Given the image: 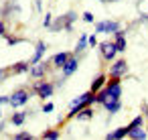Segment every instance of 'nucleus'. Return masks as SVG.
<instances>
[{"label":"nucleus","mask_w":148,"mask_h":140,"mask_svg":"<svg viewBox=\"0 0 148 140\" xmlns=\"http://www.w3.org/2000/svg\"><path fill=\"white\" fill-rule=\"evenodd\" d=\"M95 104V93L89 89V91H85V93H81L77 100H73L71 102V106H69V112H67V120H71V118H75L83 108H87V106H93Z\"/></svg>","instance_id":"1"},{"label":"nucleus","mask_w":148,"mask_h":140,"mask_svg":"<svg viewBox=\"0 0 148 140\" xmlns=\"http://www.w3.org/2000/svg\"><path fill=\"white\" fill-rule=\"evenodd\" d=\"M75 21H77V14L71 10V12L63 14V16H57V19L53 21V25H51V31H53V33H59V31H71L73 25H75Z\"/></svg>","instance_id":"2"},{"label":"nucleus","mask_w":148,"mask_h":140,"mask_svg":"<svg viewBox=\"0 0 148 140\" xmlns=\"http://www.w3.org/2000/svg\"><path fill=\"white\" fill-rule=\"evenodd\" d=\"M31 95H33V91H29V87H18V89H14V91L8 95V104L18 110V108L27 106V102L31 100Z\"/></svg>","instance_id":"3"},{"label":"nucleus","mask_w":148,"mask_h":140,"mask_svg":"<svg viewBox=\"0 0 148 140\" xmlns=\"http://www.w3.org/2000/svg\"><path fill=\"white\" fill-rule=\"evenodd\" d=\"M35 95H39L41 100H49L53 93H55V85L51 81H45V79H37V83L31 87Z\"/></svg>","instance_id":"4"},{"label":"nucleus","mask_w":148,"mask_h":140,"mask_svg":"<svg viewBox=\"0 0 148 140\" xmlns=\"http://www.w3.org/2000/svg\"><path fill=\"white\" fill-rule=\"evenodd\" d=\"M97 47H99V55H101L103 61H114V59H116L118 49H116V43H114V41H103V43H99Z\"/></svg>","instance_id":"5"},{"label":"nucleus","mask_w":148,"mask_h":140,"mask_svg":"<svg viewBox=\"0 0 148 140\" xmlns=\"http://www.w3.org/2000/svg\"><path fill=\"white\" fill-rule=\"evenodd\" d=\"M128 73V61L126 59H118V61H114L112 63V67H110V71H108V77H124Z\"/></svg>","instance_id":"6"},{"label":"nucleus","mask_w":148,"mask_h":140,"mask_svg":"<svg viewBox=\"0 0 148 140\" xmlns=\"http://www.w3.org/2000/svg\"><path fill=\"white\" fill-rule=\"evenodd\" d=\"M120 29H122V27H120L118 21H101V23L95 25V33H106V35H114V33H118Z\"/></svg>","instance_id":"7"},{"label":"nucleus","mask_w":148,"mask_h":140,"mask_svg":"<svg viewBox=\"0 0 148 140\" xmlns=\"http://www.w3.org/2000/svg\"><path fill=\"white\" fill-rule=\"evenodd\" d=\"M49 67H53L51 61H41L37 65H31V77L33 79H45V75L49 73Z\"/></svg>","instance_id":"8"},{"label":"nucleus","mask_w":148,"mask_h":140,"mask_svg":"<svg viewBox=\"0 0 148 140\" xmlns=\"http://www.w3.org/2000/svg\"><path fill=\"white\" fill-rule=\"evenodd\" d=\"M77 67H79V57H77V55H71V57L67 59V63L61 67V75H63V77H71V75L77 71Z\"/></svg>","instance_id":"9"},{"label":"nucleus","mask_w":148,"mask_h":140,"mask_svg":"<svg viewBox=\"0 0 148 140\" xmlns=\"http://www.w3.org/2000/svg\"><path fill=\"white\" fill-rule=\"evenodd\" d=\"M10 75H23V73H31V63L29 61H16L8 67Z\"/></svg>","instance_id":"10"},{"label":"nucleus","mask_w":148,"mask_h":140,"mask_svg":"<svg viewBox=\"0 0 148 140\" xmlns=\"http://www.w3.org/2000/svg\"><path fill=\"white\" fill-rule=\"evenodd\" d=\"M45 51H47V45L43 43V41H39L37 45H35V53H33V57H31V65H37V63H41L43 61V57H45Z\"/></svg>","instance_id":"11"},{"label":"nucleus","mask_w":148,"mask_h":140,"mask_svg":"<svg viewBox=\"0 0 148 140\" xmlns=\"http://www.w3.org/2000/svg\"><path fill=\"white\" fill-rule=\"evenodd\" d=\"M73 53H69V51H61V53H55L53 57H51V65L55 67V69H61L65 63H67V59L71 57Z\"/></svg>","instance_id":"12"},{"label":"nucleus","mask_w":148,"mask_h":140,"mask_svg":"<svg viewBox=\"0 0 148 140\" xmlns=\"http://www.w3.org/2000/svg\"><path fill=\"white\" fill-rule=\"evenodd\" d=\"M114 43H116V49H118V53H124L126 51V47H128V43H126V31H118V33H114Z\"/></svg>","instance_id":"13"},{"label":"nucleus","mask_w":148,"mask_h":140,"mask_svg":"<svg viewBox=\"0 0 148 140\" xmlns=\"http://www.w3.org/2000/svg\"><path fill=\"white\" fill-rule=\"evenodd\" d=\"M128 138H132V140H144V138H148V130H144V126H136V128L128 130Z\"/></svg>","instance_id":"14"},{"label":"nucleus","mask_w":148,"mask_h":140,"mask_svg":"<svg viewBox=\"0 0 148 140\" xmlns=\"http://www.w3.org/2000/svg\"><path fill=\"white\" fill-rule=\"evenodd\" d=\"M87 47H89V43H87V35H81L79 41H77V45H75V49H73V55H77V57L83 55Z\"/></svg>","instance_id":"15"},{"label":"nucleus","mask_w":148,"mask_h":140,"mask_svg":"<svg viewBox=\"0 0 148 140\" xmlns=\"http://www.w3.org/2000/svg\"><path fill=\"white\" fill-rule=\"evenodd\" d=\"M106 81H108V75H106V73H99V75H97V77L91 81V87H89V89H91L93 93H97V91H99V89L106 85Z\"/></svg>","instance_id":"16"},{"label":"nucleus","mask_w":148,"mask_h":140,"mask_svg":"<svg viewBox=\"0 0 148 140\" xmlns=\"http://www.w3.org/2000/svg\"><path fill=\"white\" fill-rule=\"evenodd\" d=\"M103 110H106L108 114H118V112L122 110V102H120V100H110V102L103 104Z\"/></svg>","instance_id":"17"},{"label":"nucleus","mask_w":148,"mask_h":140,"mask_svg":"<svg viewBox=\"0 0 148 140\" xmlns=\"http://www.w3.org/2000/svg\"><path fill=\"white\" fill-rule=\"evenodd\" d=\"M126 136H128V126H122V128H116L114 132H108V140H120Z\"/></svg>","instance_id":"18"},{"label":"nucleus","mask_w":148,"mask_h":140,"mask_svg":"<svg viewBox=\"0 0 148 140\" xmlns=\"http://www.w3.org/2000/svg\"><path fill=\"white\" fill-rule=\"evenodd\" d=\"M27 112H14L12 116H10V124H14V126H23L25 122H27Z\"/></svg>","instance_id":"19"},{"label":"nucleus","mask_w":148,"mask_h":140,"mask_svg":"<svg viewBox=\"0 0 148 140\" xmlns=\"http://www.w3.org/2000/svg\"><path fill=\"white\" fill-rule=\"evenodd\" d=\"M43 138H45V140H59V138H61V128L55 126V128L45 130V132H43Z\"/></svg>","instance_id":"20"},{"label":"nucleus","mask_w":148,"mask_h":140,"mask_svg":"<svg viewBox=\"0 0 148 140\" xmlns=\"http://www.w3.org/2000/svg\"><path fill=\"white\" fill-rule=\"evenodd\" d=\"M93 116H95V112L91 110V106H87V108H83V110H81L75 118H77V120H81V122H85V120H91Z\"/></svg>","instance_id":"21"},{"label":"nucleus","mask_w":148,"mask_h":140,"mask_svg":"<svg viewBox=\"0 0 148 140\" xmlns=\"http://www.w3.org/2000/svg\"><path fill=\"white\" fill-rule=\"evenodd\" d=\"M144 124H146V116L140 114V116H136V118L128 124V130H132V128H136V126H144Z\"/></svg>","instance_id":"22"},{"label":"nucleus","mask_w":148,"mask_h":140,"mask_svg":"<svg viewBox=\"0 0 148 140\" xmlns=\"http://www.w3.org/2000/svg\"><path fill=\"white\" fill-rule=\"evenodd\" d=\"M4 39H6V45H8V47H14V45H18V43L25 41V39L16 37V35H4Z\"/></svg>","instance_id":"23"},{"label":"nucleus","mask_w":148,"mask_h":140,"mask_svg":"<svg viewBox=\"0 0 148 140\" xmlns=\"http://www.w3.org/2000/svg\"><path fill=\"white\" fill-rule=\"evenodd\" d=\"M12 138H14V140H31L33 134H31V132H16Z\"/></svg>","instance_id":"24"},{"label":"nucleus","mask_w":148,"mask_h":140,"mask_svg":"<svg viewBox=\"0 0 148 140\" xmlns=\"http://www.w3.org/2000/svg\"><path fill=\"white\" fill-rule=\"evenodd\" d=\"M51 25H53V14L47 12V14H45V21H43V27H45V29H51Z\"/></svg>","instance_id":"25"},{"label":"nucleus","mask_w":148,"mask_h":140,"mask_svg":"<svg viewBox=\"0 0 148 140\" xmlns=\"http://www.w3.org/2000/svg\"><path fill=\"white\" fill-rule=\"evenodd\" d=\"M87 43H89V47L93 49V47H97V37L95 35H87Z\"/></svg>","instance_id":"26"},{"label":"nucleus","mask_w":148,"mask_h":140,"mask_svg":"<svg viewBox=\"0 0 148 140\" xmlns=\"http://www.w3.org/2000/svg\"><path fill=\"white\" fill-rule=\"evenodd\" d=\"M55 110V104H51V102H47L45 106H43V114H51Z\"/></svg>","instance_id":"27"},{"label":"nucleus","mask_w":148,"mask_h":140,"mask_svg":"<svg viewBox=\"0 0 148 140\" xmlns=\"http://www.w3.org/2000/svg\"><path fill=\"white\" fill-rule=\"evenodd\" d=\"M81 19H83V23H93V21H95V16H93L91 12H83Z\"/></svg>","instance_id":"28"},{"label":"nucleus","mask_w":148,"mask_h":140,"mask_svg":"<svg viewBox=\"0 0 148 140\" xmlns=\"http://www.w3.org/2000/svg\"><path fill=\"white\" fill-rule=\"evenodd\" d=\"M4 35H6V23L0 19V37H4Z\"/></svg>","instance_id":"29"},{"label":"nucleus","mask_w":148,"mask_h":140,"mask_svg":"<svg viewBox=\"0 0 148 140\" xmlns=\"http://www.w3.org/2000/svg\"><path fill=\"white\" fill-rule=\"evenodd\" d=\"M33 4H35V10L37 12H43V2H41V0H35Z\"/></svg>","instance_id":"30"},{"label":"nucleus","mask_w":148,"mask_h":140,"mask_svg":"<svg viewBox=\"0 0 148 140\" xmlns=\"http://www.w3.org/2000/svg\"><path fill=\"white\" fill-rule=\"evenodd\" d=\"M8 73H10L8 69H0V81H2V79H4V77H6Z\"/></svg>","instance_id":"31"},{"label":"nucleus","mask_w":148,"mask_h":140,"mask_svg":"<svg viewBox=\"0 0 148 140\" xmlns=\"http://www.w3.org/2000/svg\"><path fill=\"white\" fill-rule=\"evenodd\" d=\"M142 112H144V116H146V122H148V104H142Z\"/></svg>","instance_id":"32"},{"label":"nucleus","mask_w":148,"mask_h":140,"mask_svg":"<svg viewBox=\"0 0 148 140\" xmlns=\"http://www.w3.org/2000/svg\"><path fill=\"white\" fill-rule=\"evenodd\" d=\"M0 104H8V95H0Z\"/></svg>","instance_id":"33"},{"label":"nucleus","mask_w":148,"mask_h":140,"mask_svg":"<svg viewBox=\"0 0 148 140\" xmlns=\"http://www.w3.org/2000/svg\"><path fill=\"white\" fill-rule=\"evenodd\" d=\"M140 19H146V23H148V14H140Z\"/></svg>","instance_id":"34"},{"label":"nucleus","mask_w":148,"mask_h":140,"mask_svg":"<svg viewBox=\"0 0 148 140\" xmlns=\"http://www.w3.org/2000/svg\"><path fill=\"white\" fill-rule=\"evenodd\" d=\"M99 2H116V0H99Z\"/></svg>","instance_id":"35"},{"label":"nucleus","mask_w":148,"mask_h":140,"mask_svg":"<svg viewBox=\"0 0 148 140\" xmlns=\"http://www.w3.org/2000/svg\"><path fill=\"white\" fill-rule=\"evenodd\" d=\"M146 130H148V122H146Z\"/></svg>","instance_id":"36"},{"label":"nucleus","mask_w":148,"mask_h":140,"mask_svg":"<svg viewBox=\"0 0 148 140\" xmlns=\"http://www.w3.org/2000/svg\"><path fill=\"white\" fill-rule=\"evenodd\" d=\"M0 116H2V110H0Z\"/></svg>","instance_id":"37"}]
</instances>
